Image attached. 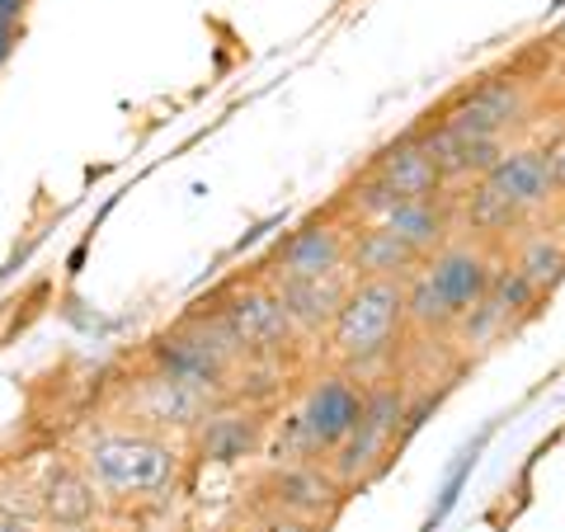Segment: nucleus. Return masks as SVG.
I'll list each match as a JSON object with an SVG mask.
<instances>
[{"mask_svg":"<svg viewBox=\"0 0 565 532\" xmlns=\"http://www.w3.org/2000/svg\"><path fill=\"white\" fill-rule=\"evenodd\" d=\"M76 462L90 476L104 504H151L174 494L184 457L166 434L109 424V429H95L81 443Z\"/></svg>","mask_w":565,"mask_h":532,"instance_id":"nucleus-1","label":"nucleus"},{"mask_svg":"<svg viewBox=\"0 0 565 532\" xmlns=\"http://www.w3.org/2000/svg\"><path fill=\"white\" fill-rule=\"evenodd\" d=\"M405 326V283L401 278H353L340 316L330 326V344L353 372H377L401 344Z\"/></svg>","mask_w":565,"mask_h":532,"instance_id":"nucleus-2","label":"nucleus"},{"mask_svg":"<svg viewBox=\"0 0 565 532\" xmlns=\"http://www.w3.org/2000/svg\"><path fill=\"white\" fill-rule=\"evenodd\" d=\"M490 259L476 245H444L405 288V321L419 330H452L490 288Z\"/></svg>","mask_w":565,"mask_h":532,"instance_id":"nucleus-3","label":"nucleus"},{"mask_svg":"<svg viewBox=\"0 0 565 532\" xmlns=\"http://www.w3.org/2000/svg\"><path fill=\"white\" fill-rule=\"evenodd\" d=\"M405 419H411L405 386L382 382V386H373V392H363L359 424H353L349 438L330 453V476L340 481V490L367 481V476L386 462V448H392V438H396V429Z\"/></svg>","mask_w":565,"mask_h":532,"instance_id":"nucleus-4","label":"nucleus"},{"mask_svg":"<svg viewBox=\"0 0 565 532\" xmlns=\"http://www.w3.org/2000/svg\"><path fill=\"white\" fill-rule=\"evenodd\" d=\"M212 321L226 334L236 363H255V359H278L282 349L297 340V330L282 311L278 292L269 283H255V288H236L226 292L217 307H212Z\"/></svg>","mask_w":565,"mask_h":532,"instance_id":"nucleus-5","label":"nucleus"},{"mask_svg":"<svg viewBox=\"0 0 565 532\" xmlns=\"http://www.w3.org/2000/svg\"><path fill=\"white\" fill-rule=\"evenodd\" d=\"M359 411H363V392L349 377H321L292 419V453H297L292 462L316 453H334L359 424Z\"/></svg>","mask_w":565,"mask_h":532,"instance_id":"nucleus-6","label":"nucleus"},{"mask_svg":"<svg viewBox=\"0 0 565 532\" xmlns=\"http://www.w3.org/2000/svg\"><path fill=\"white\" fill-rule=\"evenodd\" d=\"M523 118V85L519 81H486L457 104L448 118H438L434 128H424V141L434 147H452V141H486L504 137Z\"/></svg>","mask_w":565,"mask_h":532,"instance_id":"nucleus-7","label":"nucleus"},{"mask_svg":"<svg viewBox=\"0 0 565 532\" xmlns=\"http://www.w3.org/2000/svg\"><path fill=\"white\" fill-rule=\"evenodd\" d=\"M33 504H39V523L57 532H85L104 513L99 490L90 486V476L81 471L76 457H52L43 476L33 481Z\"/></svg>","mask_w":565,"mask_h":532,"instance_id":"nucleus-8","label":"nucleus"},{"mask_svg":"<svg viewBox=\"0 0 565 532\" xmlns=\"http://www.w3.org/2000/svg\"><path fill=\"white\" fill-rule=\"evenodd\" d=\"M128 411H132V419H128L132 429L161 434L166 424H170V429H193V424L212 411V401L147 368V377L132 382V392H128Z\"/></svg>","mask_w":565,"mask_h":532,"instance_id":"nucleus-9","label":"nucleus"},{"mask_svg":"<svg viewBox=\"0 0 565 532\" xmlns=\"http://www.w3.org/2000/svg\"><path fill=\"white\" fill-rule=\"evenodd\" d=\"M476 189H486L494 203H504L514 217H527L556 199L552 189V174H546L542 161V147H519V151H504L500 166H494L486 180H476Z\"/></svg>","mask_w":565,"mask_h":532,"instance_id":"nucleus-10","label":"nucleus"},{"mask_svg":"<svg viewBox=\"0 0 565 532\" xmlns=\"http://www.w3.org/2000/svg\"><path fill=\"white\" fill-rule=\"evenodd\" d=\"M269 288L278 292L282 311H288L297 334H321V330L334 326V316H340L353 283L340 269V274H326V278H274Z\"/></svg>","mask_w":565,"mask_h":532,"instance_id":"nucleus-11","label":"nucleus"},{"mask_svg":"<svg viewBox=\"0 0 565 532\" xmlns=\"http://www.w3.org/2000/svg\"><path fill=\"white\" fill-rule=\"evenodd\" d=\"M349 259V236L334 222H316L292 232L274 255V278H326L340 274Z\"/></svg>","mask_w":565,"mask_h":532,"instance_id":"nucleus-12","label":"nucleus"},{"mask_svg":"<svg viewBox=\"0 0 565 532\" xmlns=\"http://www.w3.org/2000/svg\"><path fill=\"white\" fill-rule=\"evenodd\" d=\"M373 174H377L386 189H392L396 203H405V199H429V193L444 189V170H438V161L429 156V147H424L419 132L396 137L392 147L377 156Z\"/></svg>","mask_w":565,"mask_h":532,"instance_id":"nucleus-13","label":"nucleus"},{"mask_svg":"<svg viewBox=\"0 0 565 532\" xmlns=\"http://www.w3.org/2000/svg\"><path fill=\"white\" fill-rule=\"evenodd\" d=\"M264 438V424L245 405H212V411L193 424V443H199L203 462H241L250 457Z\"/></svg>","mask_w":565,"mask_h":532,"instance_id":"nucleus-14","label":"nucleus"},{"mask_svg":"<svg viewBox=\"0 0 565 532\" xmlns=\"http://www.w3.org/2000/svg\"><path fill=\"white\" fill-rule=\"evenodd\" d=\"M382 226H386V232H392L415 259H424V255H434V251H444V245H448L452 208H448L444 193H429V199H405V203H396L392 212H386Z\"/></svg>","mask_w":565,"mask_h":532,"instance_id":"nucleus-15","label":"nucleus"},{"mask_svg":"<svg viewBox=\"0 0 565 532\" xmlns=\"http://www.w3.org/2000/svg\"><path fill=\"white\" fill-rule=\"evenodd\" d=\"M340 500V481L330 476V467L321 462H288L278 476H274V504L278 513H288V519H321V513Z\"/></svg>","mask_w":565,"mask_h":532,"instance_id":"nucleus-16","label":"nucleus"},{"mask_svg":"<svg viewBox=\"0 0 565 532\" xmlns=\"http://www.w3.org/2000/svg\"><path fill=\"white\" fill-rule=\"evenodd\" d=\"M415 255L405 251V245L386 232L382 222H373V226H363L359 236L349 241V259H344V269L353 274V278H405L415 269Z\"/></svg>","mask_w":565,"mask_h":532,"instance_id":"nucleus-17","label":"nucleus"},{"mask_svg":"<svg viewBox=\"0 0 565 532\" xmlns=\"http://www.w3.org/2000/svg\"><path fill=\"white\" fill-rule=\"evenodd\" d=\"M514 269L533 283L537 292H552L556 283L565 278V245H561V236H533L519 251V259H514Z\"/></svg>","mask_w":565,"mask_h":532,"instance_id":"nucleus-18","label":"nucleus"},{"mask_svg":"<svg viewBox=\"0 0 565 532\" xmlns=\"http://www.w3.org/2000/svg\"><path fill=\"white\" fill-rule=\"evenodd\" d=\"M486 297L494 301V307L504 311V321H514V316H523V311H533V301L542 297L533 283H527L514 264H504V269H494L490 274V288H486Z\"/></svg>","mask_w":565,"mask_h":532,"instance_id":"nucleus-19","label":"nucleus"},{"mask_svg":"<svg viewBox=\"0 0 565 532\" xmlns=\"http://www.w3.org/2000/svg\"><path fill=\"white\" fill-rule=\"evenodd\" d=\"M509 321H504V311L500 307H494V301L490 297H481V301H476V307L462 316V321H457L452 330L457 334H462V344H476V349H481V344H490L494 340V334H500Z\"/></svg>","mask_w":565,"mask_h":532,"instance_id":"nucleus-20","label":"nucleus"},{"mask_svg":"<svg viewBox=\"0 0 565 532\" xmlns=\"http://www.w3.org/2000/svg\"><path fill=\"white\" fill-rule=\"evenodd\" d=\"M467 222H471V232H504V226H514L519 217L509 212L504 203H494L486 189H471V199H467Z\"/></svg>","mask_w":565,"mask_h":532,"instance_id":"nucleus-21","label":"nucleus"},{"mask_svg":"<svg viewBox=\"0 0 565 532\" xmlns=\"http://www.w3.org/2000/svg\"><path fill=\"white\" fill-rule=\"evenodd\" d=\"M542 161H546V174H552V189L565 193V132H556L552 141H546Z\"/></svg>","mask_w":565,"mask_h":532,"instance_id":"nucleus-22","label":"nucleus"},{"mask_svg":"<svg viewBox=\"0 0 565 532\" xmlns=\"http://www.w3.org/2000/svg\"><path fill=\"white\" fill-rule=\"evenodd\" d=\"M0 532H43V523L29 519V513H20V509H6V504H0Z\"/></svg>","mask_w":565,"mask_h":532,"instance_id":"nucleus-23","label":"nucleus"},{"mask_svg":"<svg viewBox=\"0 0 565 532\" xmlns=\"http://www.w3.org/2000/svg\"><path fill=\"white\" fill-rule=\"evenodd\" d=\"M20 33H24V24L0 20V66H6V62L14 57V47H20Z\"/></svg>","mask_w":565,"mask_h":532,"instance_id":"nucleus-24","label":"nucleus"},{"mask_svg":"<svg viewBox=\"0 0 565 532\" xmlns=\"http://www.w3.org/2000/svg\"><path fill=\"white\" fill-rule=\"evenodd\" d=\"M264 532H311V523H302V519H288V513H278V519L264 528Z\"/></svg>","mask_w":565,"mask_h":532,"instance_id":"nucleus-25","label":"nucleus"},{"mask_svg":"<svg viewBox=\"0 0 565 532\" xmlns=\"http://www.w3.org/2000/svg\"><path fill=\"white\" fill-rule=\"evenodd\" d=\"M556 43H561V47H565V24H561V29H556Z\"/></svg>","mask_w":565,"mask_h":532,"instance_id":"nucleus-26","label":"nucleus"},{"mask_svg":"<svg viewBox=\"0 0 565 532\" xmlns=\"http://www.w3.org/2000/svg\"><path fill=\"white\" fill-rule=\"evenodd\" d=\"M561 245H565V222H561Z\"/></svg>","mask_w":565,"mask_h":532,"instance_id":"nucleus-27","label":"nucleus"}]
</instances>
